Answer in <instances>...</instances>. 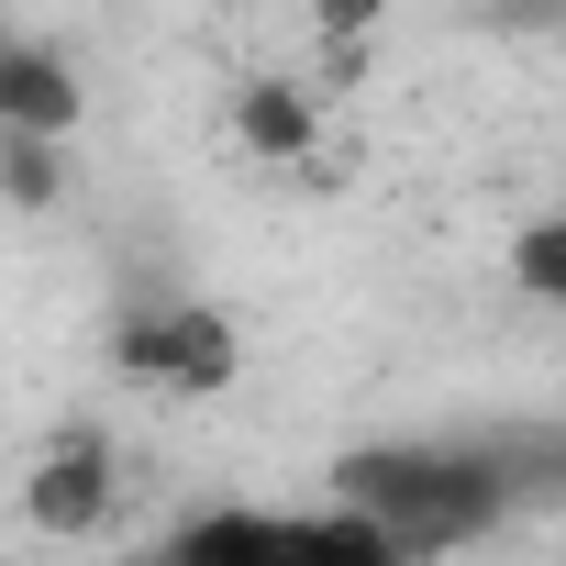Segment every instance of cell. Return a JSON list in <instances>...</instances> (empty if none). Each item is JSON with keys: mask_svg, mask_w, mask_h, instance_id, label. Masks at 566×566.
<instances>
[{"mask_svg": "<svg viewBox=\"0 0 566 566\" xmlns=\"http://www.w3.org/2000/svg\"><path fill=\"white\" fill-rule=\"evenodd\" d=\"M123 511V455H112V433H56V444H34L23 455V522L45 533V544H90L101 522Z\"/></svg>", "mask_w": 566, "mask_h": 566, "instance_id": "7a4b0ae2", "label": "cell"}, {"mask_svg": "<svg viewBox=\"0 0 566 566\" xmlns=\"http://www.w3.org/2000/svg\"><path fill=\"white\" fill-rule=\"evenodd\" d=\"M489 23H500V34H544V23H555V0H500Z\"/></svg>", "mask_w": 566, "mask_h": 566, "instance_id": "7c38bea8", "label": "cell"}, {"mask_svg": "<svg viewBox=\"0 0 566 566\" xmlns=\"http://www.w3.org/2000/svg\"><path fill=\"white\" fill-rule=\"evenodd\" d=\"M255 533H266V511H244V500H211V511H189L145 566H255Z\"/></svg>", "mask_w": 566, "mask_h": 566, "instance_id": "52a82bcc", "label": "cell"}, {"mask_svg": "<svg viewBox=\"0 0 566 566\" xmlns=\"http://www.w3.org/2000/svg\"><path fill=\"white\" fill-rule=\"evenodd\" d=\"M511 277H522V301H544V312L566 301V222L555 211H522L511 222Z\"/></svg>", "mask_w": 566, "mask_h": 566, "instance_id": "9c48e42d", "label": "cell"}, {"mask_svg": "<svg viewBox=\"0 0 566 566\" xmlns=\"http://www.w3.org/2000/svg\"><path fill=\"white\" fill-rule=\"evenodd\" d=\"M233 145H244L255 167H301V156L323 145V101H312L301 78H244V90H233Z\"/></svg>", "mask_w": 566, "mask_h": 566, "instance_id": "8992f818", "label": "cell"}, {"mask_svg": "<svg viewBox=\"0 0 566 566\" xmlns=\"http://www.w3.org/2000/svg\"><path fill=\"white\" fill-rule=\"evenodd\" d=\"M378 23H389V0H312L323 45H378Z\"/></svg>", "mask_w": 566, "mask_h": 566, "instance_id": "8fae6325", "label": "cell"}, {"mask_svg": "<svg viewBox=\"0 0 566 566\" xmlns=\"http://www.w3.org/2000/svg\"><path fill=\"white\" fill-rule=\"evenodd\" d=\"M334 511L400 533L411 555H433V544L500 533L511 489H500V467H489L478 433L467 444H356V455H334Z\"/></svg>", "mask_w": 566, "mask_h": 566, "instance_id": "6da1fadb", "label": "cell"}, {"mask_svg": "<svg viewBox=\"0 0 566 566\" xmlns=\"http://www.w3.org/2000/svg\"><path fill=\"white\" fill-rule=\"evenodd\" d=\"M255 566H422V555H411L400 533L356 522V511H266Z\"/></svg>", "mask_w": 566, "mask_h": 566, "instance_id": "277c9868", "label": "cell"}, {"mask_svg": "<svg viewBox=\"0 0 566 566\" xmlns=\"http://www.w3.org/2000/svg\"><path fill=\"white\" fill-rule=\"evenodd\" d=\"M90 123V90L56 45H0V134H23V145H67Z\"/></svg>", "mask_w": 566, "mask_h": 566, "instance_id": "3957f363", "label": "cell"}, {"mask_svg": "<svg viewBox=\"0 0 566 566\" xmlns=\"http://www.w3.org/2000/svg\"><path fill=\"white\" fill-rule=\"evenodd\" d=\"M101 367H112L123 389H156V378H167V301H123L112 334H101Z\"/></svg>", "mask_w": 566, "mask_h": 566, "instance_id": "ba28073f", "label": "cell"}, {"mask_svg": "<svg viewBox=\"0 0 566 566\" xmlns=\"http://www.w3.org/2000/svg\"><path fill=\"white\" fill-rule=\"evenodd\" d=\"M233 378H244V334L211 301H167V378H156V400H222Z\"/></svg>", "mask_w": 566, "mask_h": 566, "instance_id": "5b68a950", "label": "cell"}, {"mask_svg": "<svg viewBox=\"0 0 566 566\" xmlns=\"http://www.w3.org/2000/svg\"><path fill=\"white\" fill-rule=\"evenodd\" d=\"M56 200H67V156L0 134V211H56Z\"/></svg>", "mask_w": 566, "mask_h": 566, "instance_id": "30bf717a", "label": "cell"}]
</instances>
